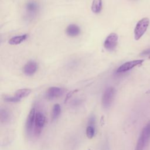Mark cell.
I'll use <instances>...</instances> for the list:
<instances>
[{"label":"cell","instance_id":"6da1fadb","mask_svg":"<svg viewBox=\"0 0 150 150\" xmlns=\"http://www.w3.org/2000/svg\"><path fill=\"white\" fill-rule=\"evenodd\" d=\"M150 139V122L142 129L138 139L135 150H143Z\"/></svg>","mask_w":150,"mask_h":150},{"label":"cell","instance_id":"7a4b0ae2","mask_svg":"<svg viewBox=\"0 0 150 150\" xmlns=\"http://www.w3.org/2000/svg\"><path fill=\"white\" fill-rule=\"evenodd\" d=\"M25 9L26 18L28 20H31L38 15L40 9V5L37 1L30 0L26 3Z\"/></svg>","mask_w":150,"mask_h":150},{"label":"cell","instance_id":"3957f363","mask_svg":"<svg viewBox=\"0 0 150 150\" xmlns=\"http://www.w3.org/2000/svg\"><path fill=\"white\" fill-rule=\"evenodd\" d=\"M149 25V19L148 18H144L139 20L134 29V39L138 40L144 35Z\"/></svg>","mask_w":150,"mask_h":150},{"label":"cell","instance_id":"277c9868","mask_svg":"<svg viewBox=\"0 0 150 150\" xmlns=\"http://www.w3.org/2000/svg\"><path fill=\"white\" fill-rule=\"evenodd\" d=\"M115 94V90L112 87H109L105 90L101 99V103L103 107L107 108L110 107L113 102Z\"/></svg>","mask_w":150,"mask_h":150},{"label":"cell","instance_id":"5b68a950","mask_svg":"<svg viewBox=\"0 0 150 150\" xmlns=\"http://www.w3.org/2000/svg\"><path fill=\"white\" fill-rule=\"evenodd\" d=\"M118 36L115 33H111L105 38L104 42V48L108 51L114 50L118 44Z\"/></svg>","mask_w":150,"mask_h":150},{"label":"cell","instance_id":"8992f818","mask_svg":"<svg viewBox=\"0 0 150 150\" xmlns=\"http://www.w3.org/2000/svg\"><path fill=\"white\" fill-rule=\"evenodd\" d=\"M144 62L143 59H139V60H134L132 61H129L127 62L124 63V64H121L117 69V73H124L126 72L134 67L141 65Z\"/></svg>","mask_w":150,"mask_h":150},{"label":"cell","instance_id":"52a82bcc","mask_svg":"<svg viewBox=\"0 0 150 150\" xmlns=\"http://www.w3.org/2000/svg\"><path fill=\"white\" fill-rule=\"evenodd\" d=\"M46 122V117L43 113L40 111H38L35 114V133L38 134L40 132L41 129L44 127Z\"/></svg>","mask_w":150,"mask_h":150},{"label":"cell","instance_id":"ba28073f","mask_svg":"<svg viewBox=\"0 0 150 150\" xmlns=\"http://www.w3.org/2000/svg\"><path fill=\"white\" fill-rule=\"evenodd\" d=\"M64 92V89L58 87H49L46 92V97L49 100H53L62 96Z\"/></svg>","mask_w":150,"mask_h":150},{"label":"cell","instance_id":"9c48e42d","mask_svg":"<svg viewBox=\"0 0 150 150\" xmlns=\"http://www.w3.org/2000/svg\"><path fill=\"white\" fill-rule=\"evenodd\" d=\"M38 70V64L36 62L33 60L28 62L23 67V72L27 76L33 75Z\"/></svg>","mask_w":150,"mask_h":150},{"label":"cell","instance_id":"30bf717a","mask_svg":"<svg viewBox=\"0 0 150 150\" xmlns=\"http://www.w3.org/2000/svg\"><path fill=\"white\" fill-rule=\"evenodd\" d=\"M35 109L34 108H32L28 115L26 122V128L28 132H30L33 128V125L35 124Z\"/></svg>","mask_w":150,"mask_h":150},{"label":"cell","instance_id":"8fae6325","mask_svg":"<svg viewBox=\"0 0 150 150\" xmlns=\"http://www.w3.org/2000/svg\"><path fill=\"white\" fill-rule=\"evenodd\" d=\"M80 27L76 24H70L66 29V33L70 37H76L80 33Z\"/></svg>","mask_w":150,"mask_h":150},{"label":"cell","instance_id":"7c38bea8","mask_svg":"<svg viewBox=\"0 0 150 150\" xmlns=\"http://www.w3.org/2000/svg\"><path fill=\"white\" fill-rule=\"evenodd\" d=\"M27 38L28 34H23L19 36H15L11 38L8 40V43L11 45H17L25 41Z\"/></svg>","mask_w":150,"mask_h":150},{"label":"cell","instance_id":"4fadbf2b","mask_svg":"<svg viewBox=\"0 0 150 150\" xmlns=\"http://www.w3.org/2000/svg\"><path fill=\"white\" fill-rule=\"evenodd\" d=\"M102 0H93L91 4V9L94 13H98L102 10Z\"/></svg>","mask_w":150,"mask_h":150},{"label":"cell","instance_id":"5bb4252c","mask_svg":"<svg viewBox=\"0 0 150 150\" xmlns=\"http://www.w3.org/2000/svg\"><path fill=\"white\" fill-rule=\"evenodd\" d=\"M31 92H32V90L29 88H21V89L18 90L15 92V96L18 98H19L20 100H21L22 98L28 96Z\"/></svg>","mask_w":150,"mask_h":150},{"label":"cell","instance_id":"9a60e30c","mask_svg":"<svg viewBox=\"0 0 150 150\" xmlns=\"http://www.w3.org/2000/svg\"><path fill=\"white\" fill-rule=\"evenodd\" d=\"M61 112V107L59 104H56L53 105L52 112V120H54L56 119Z\"/></svg>","mask_w":150,"mask_h":150},{"label":"cell","instance_id":"2e32d148","mask_svg":"<svg viewBox=\"0 0 150 150\" xmlns=\"http://www.w3.org/2000/svg\"><path fill=\"white\" fill-rule=\"evenodd\" d=\"M9 117V113L6 109L1 108L0 110V120L2 122H6L8 120Z\"/></svg>","mask_w":150,"mask_h":150},{"label":"cell","instance_id":"e0dca14e","mask_svg":"<svg viewBox=\"0 0 150 150\" xmlns=\"http://www.w3.org/2000/svg\"><path fill=\"white\" fill-rule=\"evenodd\" d=\"M95 134V128L91 125H88L86 128V135L89 139H91L94 137Z\"/></svg>","mask_w":150,"mask_h":150},{"label":"cell","instance_id":"ac0fdd59","mask_svg":"<svg viewBox=\"0 0 150 150\" xmlns=\"http://www.w3.org/2000/svg\"><path fill=\"white\" fill-rule=\"evenodd\" d=\"M4 100L6 102H11V103H17L20 101L21 100L16 97L15 95L12 96H5L4 97Z\"/></svg>","mask_w":150,"mask_h":150},{"label":"cell","instance_id":"d6986e66","mask_svg":"<svg viewBox=\"0 0 150 150\" xmlns=\"http://www.w3.org/2000/svg\"><path fill=\"white\" fill-rule=\"evenodd\" d=\"M77 91H78L77 90H75L71 91H70L69 93H68L67 94L66 96V98H65V100H64V103H66L67 101V100H68L69 98H70V97H71V96H72L74 93H76Z\"/></svg>","mask_w":150,"mask_h":150},{"label":"cell","instance_id":"ffe728a7","mask_svg":"<svg viewBox=\"0 0 150 150\" xmlns=\"http://www.w3.org/2000/svg\"><path fill=\"white\" fill-rule=\"evenodd\" d=\"M95 122H96L95 117H91L89 119V121H88V125H91V126L94 127Z\"/></svg>","mask_w":150,"mask_h":150},{"label":"cell","instance_id":"44dd1931","mask_svg":"<svg viewBox=\"0 0 150 150\" xmlns=\"http://www.w3.org/2000/svg\"><path fill=\"white\" fill-rule=\"evenodd\" d=\"M141 55H147V54H150V49H146L145 50H144L141 53Z\"/></svg>","mask_w":150,"mask_h":150}]
</instances>
